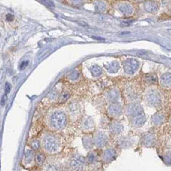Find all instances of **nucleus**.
<instances>
[{
	"mask_svg": "<svg viewBox=\"0 0 171 171\" xmlns=\"http://www.w3.org/2000/svg\"><path fill=\"white\" fill-rule=\"evenodd\" d=\"M123 66H124L125 72L126 74L132 75L137 71V70L139 69L140 64L137 60L133 59V58H128L124 62Z\"/></svg>",
	"mask_w": 171,
	"mask_h": 171,
	"instance_id": "obj_3",
	"label": "nucleus"
},
{
	"mask_svg": "<svg viewBox=\"0 0 171 171\" xmlns=\"http://www.w3.org/2000/svg\"><path fill=\"white\" fill-rule=\"evenodd\" d=\"M145 122V116L144 114H140L138 116L134 117V118L133 120V124L135 126H141Z\"/></svg>",
	"mask_w": 171,
	"mask_h": 171,
	"instance_id": "obj_18",
	"label": "nucleus"
},
{
	"mask_svg": "<svg viewBox=\"0 0 171 171\" xmlns=\"http://www.w3.org/2000/svg\"><path fill=\"white\" fill-rule=\"evenodd\" d=\"M84 165H85V158L82 156H80V155H76V156L74 157L70 162L71 168L76 171L82 170Z\"/></svg>",
	"mask_w": 171,
	"mask_h": 171,
	"instance_id": "obj_6",
	"label": "nucleus"
},
{
	"mask_svg": "<svg viewBox=\"0 0 171 171\" xmlns=\"http://www.w3.org/2000/svg\"><path fill=\"white\" fill-rule=\"evenodd\" d=\"M122 125H121L119 122H112L110 125V130L112 133H114V135H118L122 131Z\"/></svg>",
	"mask_w": 171,
	"mask_h": 171,
	"instance_id": "obj_14",
	"label": "nucleus"
},
{
	"mask_svg": "<svg viewBox=\"0 0 171 171\" xmlns=\"http://www.w3.org/2000/svg\"><path fill=\"white\" fill-rule=\"evenodd\" d=\"M127 114L130 116L136 117L143 114V110L140 107V106L137 104H131L127 108Z\"/></svg>",
	"mask_w": 171,
	"mask_h": 171,
	"instance_id": "obj_7",
	"label": "nucleus"
},
{
	"mask_svg": "<svg viewBox=\"0 0 171 171\" xmlns=\"http://www.w3.org/2000/svg\"><path fill=\"white\" fill-rule=\"evenodd\" d=\"M122 108L118 104H110L108 107V113L112 117L119 116L122 114Z\"/></svg>",
	"mask_w": 171,
	"mask_h": 171,
	"instance_id": "obj_9",
	"label": "nucleus"
},
{
	"mask_svg": "<svg viewBox=\"0 0 171 171\" xmlns=\"http://www.w3.org/2000/svg\"><path fill=\"white\" fill-rule=\"evenodd\" d=\"M108 138L107 136L103 132H98L94 136V143L95 146L97 148H103L107 144Z\"/></svg>",
	"mask_w": 171,
	"mask_h": 171,
	"instance_id": "obj_5",
	"label": "nucleus"
},
{
	"mask_svg": "<svg viewBox=\"0 0 171 171\" xmlns=\"http://www.w3.org/2000/svg\"><path fill=\"white\" fill-rule=\"evenodd\" d=\"M83 144L86 149H91L93 145H95L94 143V138L90 136H85L83 137Z\"/></svg>",
	"mask_w": 171,
	"mask_h": 171,
	"instance_id": "obj_15",
	"label": "nucleus"
},
{
	"mask_svg": "<svg viewBox=\"0 0 171 171\" xmlns=\"http://www.w3.org/2000/svg\"><path fill=\"white\" fill-rule=\"evenodd\" d=\"M34 158V152L32 150H27L25 153V157H24V160L26 163H30L33 160Z\"/></svg>",
	"mask_w": 171,
	"mask_h": 171,
	"instance_id": "obj_21",
	"label": "nucleus"
},
{
	"mask_svg": "<svg viewBox=\"0 0 171 171\" xmlns=\"http://www.w3.org/2000/svg\"><path fill=\"white\" fill-rule=\"evenodd\" d=\"M41 2H42L44 4L46 5V6H47V7H53L55 6L54 2L50 1V0H41Z\"/></svg>",
	"mask_w": 171,
	"mask_h": 171,
	"instance_id": "obj_29",
	"label": "nucleus"
},
{
	"mask_svg": "<svg viewBox=\"0 0 171 171\" xmlns=\"http://www.w3.org/2000/svg\"><path fill=\"white\" fill-rule=\"evenodd\" d=\"M161 84L164 86H170L171 85V74L166 73L161 76Z\"/></svg>",
	"mask_w": 171,
	"mask_h": 171,
	"instance_id": "obj_19",
	"label": "nucleus"
},
{
	"mask_svg": "<svg viewBox=\"0 0 171 171\" xmlns=\"http://www.w3.org/2000/svg\"><path fill=\"white\" fill-rule=\"evenodd\" d=\"M119 11L125 16H129L133 14V8L129 3H123L119 7Z\"/></svg>",
	"mask_w": 171,
	"mask_h": 171,
	"instance_id": "obj_12",
	"label": "nucleus"
},
{
	"mask_svg": "<svg viewBox=\"0 0 171 171\" xmlns=\"http://www.w3.org/2000/svg\"><path fill=\"white\" fill-rule=\"evenodd\" d=\"M105 68L110 74H115L119 70L120 66H119V63L118 62L114 61L105 65Z\"/></svg>",
	"mask_w": 171,
	"mask_h": 171,
	"instance_id": "obj_13",
	"label": "nucleus"
},
{
	"mask_svg": "<svg viewBox=\"0 0 171 171\" xmlns=\"http://www.w3.org/2000/svg\"><path fill=\"white\" fill-rule=\"evenodd\" d=\"M146 101L149 105L156 106L160 104L161 97L157 92L151 91L146 95Z\"/></svg>",
	"mask_w": 171,
	"mask_h": 171,
	"instance_id": "obj_4",
	"label": "nucleus"
},
{
	"mask_svg": "<svg viewBox=\"0 0 171 171\" xmlns=\"http://www.w3.org/2000/svg\"><path fill=\"white\" fill-rule=\"evenodd\" d=\"M69 96H70V95H69L67 92L62 93L59 96V102H65L66 100H67Z\"/></svg>",
	"mask_w": 171,
	"mask_h": 171,
	"instance_id": "obj_28",
	"label": "nucleus"
},
{
	"mask_svg": "<svg viewBox=\"0 0 171 171\" xmlns=\"http://www.w3.org/2000/svg\"><path fill=\"white\" fill-rule=\"evenodd\" d=\"M67 124V116L62 111L54 112L50 117V125L53 129L61 130Z\"/></svg>",
	"mask_w": 171,
	"mask_h": 171,
	"instance_id": "obj_1",
	"label": "nucleus"
},
{
	"mask_svg": "<svg viewBox=\"0 0 171 171\" xmlns=\"http://www.w3.org/2000/svg\"><path fill=\"white\" fill-rule=\"evenodd\" d=\"M95 159H96V156H95V154L94 152H90V153L88 154V156H87V161L90 163H94L95 161Z\"/></svg>",
	"mask_w": 171,
	"mask_h": 171,
	"instance_id": "obj_26",
	"label": "nucleus"
},
{
	"mask_svg": "<svg viewBox=\"0 0 171 171\" xmlns=\"http://www.w3.org/2000/svg\"><path fill=\"white\" fill-rule=\"evenodd\" d=\"M116 157V152L113 148H107L104 152L103 160L105 163H110Z\"/></svg>",
	"mask_w": 171,
	"mask_h": 171,
	"instance_id": "obj_8",
	"label": "nucleus"
},
{
	"mask_svg": "<svg viewBox=\"0 0 171 171\" xmlns=\"http://www.w3.org/2000/svg\"><path fill=\"white\" fill-rule=\"evenodd\" d=\"M43 146L46 152L49 153H54L58 150L59 143L54 136L46 134L43 138Z\"/></svg>",
	"mask_w": 171,
	"mask_h": 171,
	"instance_id": "obj_2",
	"label": "nucleus"
},
{
	"mask_svg": "<svg viewBox=\"0 0 171 171\" xmlns=\"http://www.w3.org/2000/svg\"><path fill=\"white\" fill-rule=\"evenodd\" d=\"M165 160L168 164H171V154H168L165 158Z\"/></svg>",
	"mask_w": 171,
	"mask_h": 171,
	"instance_id": "obj_32",
	"label": "nucleus"
},
{
	"mask_svg": "<svg viewBox=\"0 0 171 171\" xmlns=\"http://www.w3.org/2000/svg\"><path fill=\"white\" fill-rule=\"evenodd\" d=\"M36 162L38 165H42L43 163L45 162V159H46V157H45L44 154L42 153V152H38L37 154H36Z\"/></svg>",
	"mask_w": 171,
	"mask_h": 171,
	"instance_id": "obj_22",
	"label": "nucleus"
},
{
	"mask_svg": "<svg viewBox=\"0 0 171 171\" xmlns=\"http://www.w3.org/2000/svg\"><path fill=\"white\" fill-rule=\"evenodd\" d=\"M148 82L152 83V84H154V83L156 82V76H152V75H151L150 76H148Z\"/></svg>",
	"mask_w": 171,
	"mask_h": 171,
	"instance_id": "obj_30",
	"label": "nucleus"
},
{
	"mask_svg": "<svg viewBox=\"0 0 171 171\" xmlns=\"http://www.w3.org/2000/svg\"><path fill=\"white\" fill-rule=\"evenodd\" d=\"M163 114H154V116L152 117V122L155 125H159L163 122Z\"/></svg>",
	"mask_w": 171,
	"mask_h": 171,
	"instance_id": "obj_23",
	"label": "nucleus"
},
{
	"mask_svg": "<svg viewBox=\"0 0 171 171\" xmlns=\"http://www.w3.org/2000/svg\"><path fill=\"white\" fill-rule=\"evenodd\" d=\"M95 126L94 121L91 117H85L81 121V127L85 130H91Z\"/></svg>",
	"mask_w": 171,
	"mask_h": 171,
	"instance_id": "obj_10",
	"label": "nucleus"
},
{
	"mask_svg": "<svg viewBox=\"0 0 171 171\" xmlns=\"http://www.w3.org/2000/svg\"><path fill=\"white\" fill-rule=\"evenodd\" d=\"M7 95H3V97H2V106L5 105V104H6V102H7Z\"/></svg>",
	"mask_w": 171,
	"mask_h": 171,
	"instance_id": "obj_35",
	"label": "nucleus"
},
{
	"mask_svg": "<svg viewBox=\"0 0 171 171\" xmlns=\"http://www.w3.org/2000/svg\"><path fill=\"white\" fill-rule=\"evenodd\" d=\"M27 65H28V61L22 62V63H21V70H22V69H25V68L27 66Z\"/></svg>",
	"mask_w": 171,
	"mask_h": 171,
	"instance_id": "obj_33",
	"label": "nucleus"
},
{
	"mask_svg": "<svg viewBox=\"0 0 171 171\" xmlns=\"http://www.w3.org/2000/svg\"><path fill=\"white\" fill-rule=\"evenodd\" d=\"M80 72H79L78 70H74L69 74L68 77H69V79L71 80H76L79 77H80Z\"/></svg>",
	"mask_w": 171,
	"mask_h": 171,
	"instance_id": "obj_24",
	"label": "nucleus"
},
{
	"mask_svg": "<svg viewBox=\"0 0 171 171\" xmlns=\"http://www.w3.org/2000/svg\"><path fill=\"white\" fill-rule=\"evenodd\" d=\"M11 90V85L9 84V83H7L6 84V87H5V91H6V93L7 94H8L10 92Z\"/></svg>",
	"mask_w": 171,
	"mask_h": 171,
	"instance_id": "obj_31",
	"label": "nucleus"
},
{
	"mask_svg": "<svg viewBox=\"0 0 171 171\" xmlns=\"http://www.w3.org/2000/svg\"><path fill=\"white\" fill-rule=\"evenodd\" d=\"M14 17L12 14H7V21H13Z\"/></svg>",
	"mask_w": 171,
	"mask_h": 171,
	"instance_id": "obj_34",
	"label": "nucleus"
},
{
	"mask_svg": "<svg viewBox=\"0 0 171 171\" xmlns=\"http://www.w3.org/2000/svg\"><path fill=\"white\" fill-rule=\"evenodd\" d=\"M144 8L148 13H155L159 8V5L158 2H154V1H148V2H145Z\"/></svg>",
	"mask_w": 171,
	"mask_h": 171,
	"instance_id": "obj_11",
	"label": "nucleus"
},
{
	"mask_svg": "<svg viewBox=\"0 0 171 171\" xmlns=\"http://www.w3.org/2000/svg\"><path fill=\"white\" fill-rule=\"evenodd\" d=\"M119 94L118 92L115 90V89H113V90H110V91L106 93V99L110 102L116 101L117 99H118Z\"/></svg>",
	"mask_w": 171,
	"mask_h": 171,
	"instance_id": "obj_16",
	"label": "nucleus"
},
{
	"mask_svg": "<svg viewBox=\"0 0 171 171\" xmlns=\"http://www.w3.org/2000/svg\"><path fill=\"white\" fill-rule=\"evenodd\" d=\"M90 72L94 77H98L103 74V70L98 65H93L90 67Z\"/></svg>",
	"mask_w": 171,
	"mask_h": 171,
	"instance_id": "obj_17",
	"label": "nucleus"
},
{
	"mask_svg": "<svg viewBox=\"0 0 171 171\" xmlns=\"http://www.w3.org/2000/svg\"><path fill=\"white\" fill-rule=\"evenodd\" d=\"M95 10L97 12H99V13H104L105 12L106 9V3L104 2V1H97L95 2Z\"/></svg>",
	"mask_w": 171,
	"mask_h": 171,
	"instance_id": "obj_20",
	"label": "nucleus"
},
{
	"mask_svg": "<svg viewBox=\"0 0 171 171\" xmlns=\"http://www.w3.org/2000/svg\"><path fill=\"white\" fill-rule=\"evenodd\" d=\"M153 140H154V138H153V136L152 135L146 136L145 137H144V144H147V145H150L153 142Z\"/></svg>",
	"mask_w": 171,
	"mask_h": 171,
	"instance_id": "obj_27",
	"label": "nucleus"
},
{
	"mask_svg": "<svg viewBox=\"0 0 171 171\" xmlns=\"http://www.w3.org/2000/svg\"><path fill=\"white\" fill-rule=\"evenodd\" d=\"M31 147H32V149L34 150H38L39 148H40V142L38 140H33L32 142H31Z\"/></svg>",
	"mask_w": 171,
	"mask_h": 171,
	"instance_id": "obj_25",
	"label": "nucleus"
}]
</instances>
